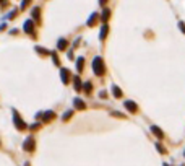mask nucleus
Masks as SVG:
<instances>
[{
  "instance_id": "obj_1",
  "label": "nucleus",
  "mask_w": 185,
  "mask_h": 166,
  "mask_svg": "<svg viewBox=\"0 0 185 166\" xmlns=\"http://www.w3.org/2000/svg\"><path fill=\"white\" fill-rule=\"evenodd\" d=\"M93 70H94V73L98 75V77L104 75L106 67H104V62H102V59H101V57H96V59L93 60Z\"/></svg>"
},
{
  "instance_id": "obj_2",
  "label": "nucleus",
  "mask_w": 185,
  "mask_h": 166,
  "mask_svg": "<svg viewBox=\"0 0 185 166\" xmlns=\"http://www.w3.org/2000/svg\"><path fill=\"white\" fill-rule=\"evenodd\" d=\"M13 119H15V125H16V129H18V130H25V129H26L25 120H23L20 116H18V113H16L15 109H13Z\"/></svg>"
},
{
  "instance_id": "obj_3",
  "label": "nucleus",
  "mask_w": 185,
  "mask_h": 166,
  "mask_svg": "<svg viewBox=\"0 0 185 166\" xmlns=\"http://www.w3.org/2000/svg\"><path fill=\"white\" fill-rule=\"evenodd\" d=\"M23 148L26 150V152H33V150L36 148V143H34V138L33 137H28L25 140V143H23Z\"/></svg>"
},
{
  "instance_id": "obj_4",
  "label": "nucleus",
  "mask_w": 185,
  "mask_h": 166,
  "mask_svg": "<svg viewBox=\"0 0 185 166\" xmlns=\"http://www.w3.org/2000/svg\"><path fill=\"white\" fill-rule=\"evenodd\" d=\"M123 106H125L130 113H136V111H138V106H136L133 101H125V103H123Z\"/></svg>"
},
{
  "instance_id": "obj_5",
  "label": "nucleus",
  "mask_w": 185,
  "mask_h": 166,
  "mask_svg": "<svg viewBox=\"0 0 185 166\" xmlns=\"http://www.w3.org/2000/svg\"><path fill=\"white\" fill-rule=\"evenodd\" d=\"M25 31L28 33V34H33V33H34V23H33V20H28V21L25 23Z\"/></svg>"
},
{
  "instance_id": "obj_6",
  "label": "nucleus",
  "mask_w": 185,
  "mask_h": 166,
  "mask_svg": "<svg viewBox=\"0 0 185 166\" xmlns=\"http://www.w3.org/2000/svg\"><path fill=\"white\" fill-rule=\"evenodd\" d=\"M55 117V113L54 111H47V113L42 114V122H47V120H52Z\"/></svg>"
},
{
  "instance_id": "obj_7",
  "label": "nucleus",
  "mask_w": 185,
  "mask_h": 166,
  "mask_svg": "<svg viewBox=\"0 0 185 166\" xmlns=\"http://www.w3.org/2000/svg\"><path fill=\"white\" fill-rule=\"evenodd\" d=\"M151 132H153V134H156L157 138H162V137H164V132L161 130L159 127H156V125H151Z\"/></svg>"
},
{
  "instance_id": "obj_8",
  "label": "nucleus",
  "mask_w": 185,
  "mask_h": 166,
  "mask_svg": "<svg viewBox=\"0 0 185 166\" xmlns=\"http://www.w3.org/2000/svg\"><path fill=\"white\" fill-rule=\"evenodd\" d=\"M60 77H62V81L63 83H68V77H70V73H68V70L67 68H62V72H60Z\"/></svg>"
},
{
  "instance_id": "obj_9",
  "label": "nucleus",
  "mask_w": 185,
  "mask_h": 166,
  "mask_svg": "<svg viewBox=\"0 0 185 166\" xmlns=\"http://www.w3.org/2000/svg\"><path fill=\"white\" fill-rule=\"evenodd\" d=\"M112 95L115 98H122V91H120V88L117 85H112Z\"/></svg>"
},
{
  "instance_id": "obj_10",
  "label": "nucleus",
  "mask_w": 185,
  "mask_h": 166,
  "mask_svg": "<svg viewBox=\"0 0 185 166\" xmlns=\"http://www.w3.org/2000/svg\"><path fill=\"white\" fill-rule=\"evenodd\" d=\"M73 104L78 108V109H86V104H84L83 101H81L80 98H75V101H73Z\"/></svg>"
},
{
  "instance_id": "obj_11",
  "label": "nucleus",
  "mask_w": 185,
  "mask_h": 166,
  "mask_svg": "<svg viewBox=\"0 0 185 166\" xmlns=\"http://www.w3.org/2000/svg\"><path fill=\"white\" fill-rule=\"evenodd\" d=\"M96 21H98V13H93L91 15V18L88 20V26H94Z\"/></svg>"
},
{
  "instance_id": "obj_12",
  "label": "nucleus",
  "mask_w": 185,
  "mask_h": 166,
  "mask_svg": "<svg viewBox=\"0 0 185 166\" xmlns=\"http://www.w3.org/2000/svg\"><path fill=\"white\" fill-rule=\"evenodd\" d=\"M107 31H109V26H107V25H104V26L101 28V34H99V38L104 39L106 36H107Z\"/></svg>"
},
{
  "instance_id": "obj_13",
  "label": "nucleus",
  "mask_w": 185,
  "mask_h": 166,
  "mask_svg": "<svg viewBox=\"0 0 185 166\" xmlns=\"http://www.w3.org/2000/svg\"><path fill=\"white\" fill-rule=\"evenodd\" d=\"M83 64H84V59H83V57H78V62H77L78 72H83Z\"/></svg>"
},
{
  "instance_id": "obj_14",
  "label": "nucleus",
  "mask_w": 185,
  "mask_h": 166,
  "mask_svg": "<svg viewBox=\"0 0 185 166\" xmlns=\"http://www.w3.org/2000/svg\"><path fill=\"white\" fill-rule=\"evenodd\" d=\"M83 90H84V93H91V90H93V85H91V81H84Z\"/></svg>"
},
{
  "instance_id": "obj_15",
  "label": "nucleus",
  "mask_w": 185,
  "mask_h": 166,
  "mask_svg": "<svg viewBox=\"0 0 185 166\" xmlns=\"http://www.w3.org/2000/svg\"><path fill=\"white\" fill-rule=\"evenodd\" d=\"M109 16H111V10H107V8H106V10L102 11V16H101V18H102V21L106 23V21L109 20Z\"/></svg>"
},
{
  "instance_id": "obj_16",
  "label": "nucleus",
  "mask_w": 185,
  "mask_h": 166,
  "mask_svg": "<svg viewBox=\"0 0 185 166\" xmlns=\"http://www.w3.org/2000/svg\"><path fill=\"white\" fill-rule=\"evenodd\" d=\"M57 49H67V41H65V39H60V41H59V44H57Z\"/></svg>"
},
{
  "instance_id": "obj_17",
  "label": "nucleus",
  "mask_w": 185,
  "mask_h": 166,
  "mask_svg": "<svg viewBox=\"0 0 185 166\" xmlns=\"http://www.w3.org/2000/svg\"><path fill=\"white\" fill-rule=\"evenodd\" d=\"M75 88H77V91H80V90H81V81H80V78H78V77H75Z\"/></svg>"
},
{
  "instance_id": "obj_18",
  "label": "nucleus",
  "mask_w": 185,
  "mask_h": 166,
  "mask_svg": "<svg viewBox=\"0 0 185 166\" xmlns=\"http://www.w3.org/2000/svg\"><path fill=\"white\" fill-rule=\"evenodd\" d=\"M36 51L41 54H44V56H49V51H45V49H41V47H36Z\"/></svg>"
},
{
  "instance_id": "obj_19",
  "label": "nucleus",
  "mask_w": 185,
  "mask_h": 166,
  "mask_svg": "<svg viewBox=\"0 0 185 166\" xmlns=\"http://www.w3.org/2000/svg\"><path fill=\"white\" fill-rule=\"evenodd\" d=\"M33 16H34L36 20H39V8H34V10H33Z\"/></svg>"
},
{
  "instance_id": "obj_20",
  "label": "nucleus",
  "mask_w": 185,
  "mask_h": 166,
  "mask_svg": "<svg viewBox=\"0 0 185 166\" xmlns=\"http://www.w3.org/2000/svg\"><path fill=\"white\" fill-rule=\"evenodd\" d=\"M72 114H73V111H68V113L65 114V116H63V120H68L72 117Z\"/></svg>"
},
{
  "instance_id": "obj_21",
  "label": "nucleus",
  "mask_w": 185,
  "mask_h": 166,
  "mask_svg": "<svg viewBox=\"0 0 185 166\" xmlns=\"http://www.w3.org/2000/svg\"><path fill=\"white\" fill-rule=\"evenodd\" d=\"M29 2H31V0H23V2H21V8L25 10V8L28 7V4H29Z\"/></svg>"
},
{
  "instance_id": "obj_22",
  "label": "nucleus",
  "mask_w": 185,
  "mask_h": 166,
  "mask_svg": "<svg viewBox=\"0 0 185 166\" xmlns=\"http://www.w3.org/2000/svg\"><path fill=\"white\" fill-rule=\"evenodd\" d=\"M156 147H157V150H159L161 153H166V150H164V147H162V145H159V143H157Z\"/></svg>"
},
{
  "instance_id": "obj_23",
  "label": "nucleus",
  "mask_w": 185,
  "mask_h": 166,
  "mask_svg": "<svg viewBox=\"0 0 185 166\" xmlns=\"http://www.w3.org/2000/svg\"><path fill=\"white\" fill-rule=\"evenodd\" d=\"M99 96H101L102 99H106V98H107V93H106V91H99Z\"/></svg>"
},
{
  "instance_id": "obj_24",
  "label": "nucleus",
  "mask_w": 185,
  "mask_h": 166,
  "mask_svg": "<svg viewBox=\"0 0 185 166\" xmlns=\"http://www.w3.org/2000/svg\"><path fill=\"white\" fill-rule=\"evenodd\" d=\"M179 26H180V29H182V33H185V25H184V23H179Z\"/></svg>"
},
{
  "instance_id": "obj_25",
  "label": "nucleus",
  "mask_w": 185,
  "mask_h": 166,
  "mask_svg": "<svg viewBox=\"0 0 185 166\" xmlns=\"http://www.w3.org/2000/svg\"><path fill=\"white\" fill-rule=\"evenodd\" d=\"M99 2H101V4H102V5H104V4H106V0H99Z\"/></svg>"
},
{
  "instance_id": "obj_26",
  "label": "nucleus",
  "mask_w": 185,
  "mask_h": 166,
  "mask_svg": "<svg viewBox=\"0 0 185 166\" xmlns=\"http://www.w3.org/2000/svg\"><path fill=\"white\" fill-rule=\"evenodd\" d=\"M25 166H29V163H25Z\"/></svg>"
},
{
  "instance_id": "obj_27",
  "label": "nucleus",
  "mask_w": 185,
  "mask_h": 166,
  "mask_svg": "<svg viewBox=\"0 0 185 166\" xmlns=\"http://www.w3.org/2000/svg\"><path fill=\"white\" fill-rule=\"evenodd\" d=\"M164 166H169V165H164Z\"/></svg>"
},
{
  "instance_id": "obj_28",
  "label": "nucleus",
  "mask_w": 185,
  "mask_h": 166,
  "mask_svg": "<svg viewBox=\"0 0 185 166\" xmlns=\"http://www.w3.org/2000/svg\"><path fill=\"white\" fill-rule=\"evenodd\" d=\"M0 2H4V0H0Z\"/></svg>"
}]
</instances>
